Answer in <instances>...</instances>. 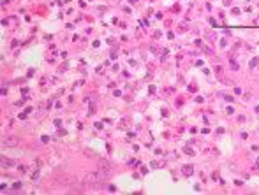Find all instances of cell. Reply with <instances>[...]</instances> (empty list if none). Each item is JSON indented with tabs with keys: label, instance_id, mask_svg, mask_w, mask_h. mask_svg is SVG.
I'll return each mask as SVG.
<instances>
[{
	"label": "cell",
	"instance_id": "cell-1",
	"mask_svg": "<svg viewBox=\"0 0 259 195\" xmlns=\"http://www.w3.org/2000/svg\"><path fill=\"white\" fill-rule=\"evenodd\" d=\"M97 172L102 176V179H104V181H108V179L111 178V174H113L111 165H109L106 160H99V169H97Z\"/></svg>",
	"mask_w": 259,
	"mask_h": 195
},
{
	"label": "cell",
	"instance_id": "cell-2",
	"mask_svg": "<svg viewBox=\"0 0 259 195\" xmlns=\"http://www.w3.org/2000/svg\"><path fill=\"white\" fill-rule=\"evenodd\" d=\"M87 181H88V184H90L92 188H101L102 183H106L104 179H102V176H101L99 172H90L88 178H87Z\"/></svg>",
	"mask_w": 259,
	"mask_h": 195
},
{
	"label": "cell",
	"instance_id": "cell-3",
	"mask_svg": "<svg viewBox=\"0 0 259 195\" xmlns=\"http://www.w3.org/2000/svg\"><path fill=\"white\" fill-rule=\"evenodd\" d=\"M2 144H4L5 148L16 146V144H18V137H14V136H7V137H4V139H2Z\"/></svg>",
	"mask_w": 259,
	"mask_h": 195
},
{
	"label": "cell",
	"instance_id": "cell-4",
	"mask_svg": "<svg viewBox=\"0 0 259 195\" xmlns=\"http://www.w3.org/2000/svg\"><path fill=\"white\" fill-rule=\"evenodd\" d=\"M194 172V169H192V165H185L183 167V174H185V176H190V174Z\"/></svg>",
	"mask_w": 259,
	"mask_h": 195
},
{
	"label": "cell",
	"instance_id": "cell-5",
	"mask_svg": "<svg viewBox=\"0 0 259 195\" xmlns=\"http://www.w3.org/2000/svg\"><path fill=\"white\" fill-rule=\"evenodd\" d=\"M2 165H14V162H13V160H5V158H4V160H2Z\"/></svg>",
	"mask_w": 259,
	"mask_h": 195
},
{
	"label": "cell",
	"instance_id": "cell-6",
	"mask_svg": "<svg viewBox=\"0 0 259 195\" xmlns=\"http://www.w3.org/2000/svg\"><path fill=\"white\" fill-rule=\"evenodd\" d=\"M257 61H259L257 58H252V60H250V69H254V67L257 65Z\"/></svg>",
	"mask_w": 259,
	"mask_h": 195
},
{
	"label": "cell",
	"instance_id": "cell-7",
	"mask_svg": "<svg viewBox=\"0 0 259 195\" xmlns=\"http://www.w3.org/2000/svg\"><path fill=\"white\" fill-rule=\"evenodd\" d=\"M215 72L219 74V77H222V67L219 65V67H215Z\"/></svg>",
	"mask_w": 259,
	"mask_h": 195
},
{
	"label": "cell",
	"instance_id": "cell-8",
	"mask_svg": "<svg viewBox=\"0 0 259 195\" xmlns=\"http://www.w3.org/2000/svg\"><path fill=\"white\" fill-rule=\"evenodd\" d=\"M231 67H233L234 70H238V63H236V61H234V60H231Z\"/></svg>",
	"mask_w": 259,
	"mask_h": 195
},
{
	"label": "cell",
	"instance_id": "cell-9",
	"mask_svg": "<svg viewBox=\"0 0 259 195\" xmlns=\"http://www.w3.org/2000/svg\"><path fill=\"white\" fill-rule=\"evenodd\" d=\"M256 112H259V106H257V107H256Z\"/></svg>",
	"mask_w": 259,
	"mask_h": 195
},
{
	"label": "cell",
	"instance_id": "cell-10",
	"mask_svg": "<svg viewBox=\"0 0 259 195\" xmlns=\"http://www.w3.org/2000/svg\"><path fill=\"white\" fill-rule=\"evenodd\" d=\"M257 165H259V158H257Z\"/></svg>",
	"mask_w": 259,
	"mask_h": 195
}]
</instances>
